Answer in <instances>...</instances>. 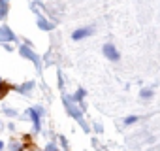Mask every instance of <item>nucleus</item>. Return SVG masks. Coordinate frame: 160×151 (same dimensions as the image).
I'll return each mask as SVG.
<instances>
[{
  "label": "nucleus",
  "instance_id": "1",
  "mask_svg": "<svg viewBox=\"0 0 160 151\" xmlns=\"http://www.w3.org/2000/svg\"><path fill=\"white\" fill-rule=\"evenodd\" d=\"M27 113H28V117L32 119V125H34V130H40V128H42V113H43V110H36V108H28V110H27Z\"/></svg>",
  "mask_w": 160,
  "mask_h": 151
},
{
  "label": "nucleus",
  "instance_id": "2",
  "mask_svg": "<svg viewBox=\"0 0 160 151\" xmlns=\"http://www.w3.org/2000/svg\"><path fill=\"white\" fill-rule=\"evenodd\" d=\"M102 51H104L106 59H109V60H113V62H117V60L121 59V53H119V51H117V47H115V45H111V44H106Z\"/></svg>",
  "mask_w": 160,
  "mask_h": 151
},
{
  "label": "nucleus",
  "instance_id": "3",
  "mask_svg": "<svg viewBox=\"0 0 160 151\" xmlns=\"http://www.w3.org/2000/svg\"><path fill=\"white\" fill-rule=\"evenodd\" d=\"M0 42H15V34L8 27H0Z\"/></svg>",
  "mask_w": 160,
  "mask_h": 151
},
{
  "label": "nucleus",
  "instance_id": "4",
  "mask_svg": "<svg viewBox=\"0 0 160 151\" xmlns=\"http://www.w3.org/2000/svg\"><path fill=\"white\" fill-rule=\"evenodd\" d=\"M92 34V29H79V30H75L73 34H72V38L73 40H83V38H87V36H91Z\"/></svg>",
  "mask_w": 160,
  "mask_h": 151
},
{
  "label": "nucleus",
  "instance_id": "5",
  "mask_svg": "<svg viewBox=\"0 0 160 151\" xmlns=\"http://www.w3.org/2000/svg\"><path fill=\"white\" fill-rule=\"evenodd\" d=\"M21 55H23V57H27V59H30V60L38 66V55H36V53H32L27 45H21Z\"/></svg>",
  "mask_w": 160,
  "mask_h": 151
},
{
  "label": "nucleus",
  "instance_id": "6",
  "mask_svg": "<svg viewBox=\"0 0 160 151\" xmlns=\"http://www.w3.org/2000/svg\"><path fill=\"white\" fill-rule=\"evenodd\" d=\"M10 89H12V87H10V85L4 81V80H0V100H2V98H4V96L10 93Z\"/></svg>",
  "mask_w": 160,
  "mask_h": 151
},
{
  "label": "nucleus",
  "instance_id": "7",
  "mask_svg": "<svg viewBox=\"0 0 160 151\" xmlns=\"http://www.w3.org/2000/svg\"><path fill=\"white\" fill-rule=\"evenodd\" d=\"M34 89V83L32 81H28V83H25V85H21V87H17V91L19 93H23V95H27V93H30Z\"/></svg>",
  "mask_w": 160,
  "mask_h": 151
},
{
  "label": "nucleus",
  "instance_id": "8",
  "mask_svg": "<svg viewBox=\"0 0 160 151\" xmlns=\"http://www.w3.org/2000/svg\"><path fill=\"white\" fill-rule=\"evenodd\" d=\"M38 27H40L42 30H51V29H53V25H51V23H47V21H43V19H40V21H38Z\"/></svg>",
  "mask_w": 160,
  "mask_h": 151
},
{
  "label": "nucleus",
  "instance_id": "9",
  "mask_svg": "<svg viewBox=\"0 0 160 151\" xmlns=\"http://www.w3.org/2000/svg\"><path fill=\"white\" fill-rule=\"evenodd\" d=\"M83 96H85V91H83V89H79V91L73 95V98H72V100H73V102H81V98H83Z\"/></svg>",
  "mask_w": 160,
  "mask_h": 151
},
{
  "label": "nucleus",
  "instance_id": "10",
  "mask_svg": "<svg viewBox=\"0 0 160 151\" xmlns=\"http://www.w3.org/2000/svg\"><path fill=\"white\" fill-rule=\"evenodd\" d=\"M138 121V115H128L126 119H124V125H134Z\"/></svg>",
  "mask_w": 160,
  "mask_h": 151
},
{
  "label": "nucleus",
  "instance_id": "11",
  "mask_svg": "<svg viewBox=\"0 0 160 151\" xmlns=\"http://www.w3.org/2000/svg\"><path fill=\"white\" fill-rule=\"evenodd\" d=\"M152 96V91L151 89H143L141 91V98H151Z\"/></svg>",
  "mask_w": 160,
  "mask_h": 151
},
{
  "label": "nucleus",
  "instance_id": "12",
  "mask_svg": "<svg viewBox=\"0 0 160 151\" xmlns=\"http://www.w3.org/2000/svg\"><path fill=\"white\" fill-rule=\"evenodd\" d=\"M4 13H6V4L0 2V17H4Z\"/></svg>",
  "mask_w": 160,
  "mask_h": 151
},
{
  "label": "nucleus",
  "instance_id": "13",
  "mask_svg": "<svg viewBox=\"0 0 160 151\" xmlns=\"http://www.w3.org/2000/svg\"><path fill=\"white\" fill-rule=\"evenodd\" d=\"M45 151H60V149H58L57 145H53V143H49V145L45 147Z\"/></svg>",
  "mask_w": 160,
  "mask_h": 151
},
{
  "label": "nucleus",
  "instance_id": "14",
  "mask_svg": "<svg viewBox=\"0 0 160 151\" xmlns=\"http://www.w3.org/2000/svg\"><path fill=\"white\" fill-rule=\"evenodd\" d=\"M0 151H4V142L0 140Z\"/></svg>",
  "mask_w": 160,
  "mask_h": 151
}]
</instances>
